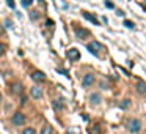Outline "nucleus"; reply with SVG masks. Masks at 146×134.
<instances>
[{
  "instance_id": "obj_1",
  "label": "nucleus",
  "mask_w": 146,
  "mask_h": 134,
  "mask_svg": "<svg viewBox=\"0 0 146 134\" xmlns=\"http://www.w3.org/2000/svg\"><path fill=\"white\" fill-rule=\"evenodd\" d=\"M86 49H88L93 55L99 57V55H101V51H102V46H101L99 41H90L88 44H86Z\"/></svg>"
},
{
  "instance_id": "obj_2",
  "label": "nucleus",
  "mask_w": 146,
  "mask_h": 134,
  "mask_svg": "<svg viewBox=\"0 0 146 134\" xmlns=\"http://www.w3.org/2000/svg\"><path fill=\"white\" fill-rule=\"evenodd\" d=\"M127 129H129L130 133H138V131L141 129V121H140L138 118H132V120L127 123Z\"/></svg>"
},
{
  "instance_id": "obj_3",
  "label": "nucleus",
  "mask_w": 146,
  "mask_h": 134,
  "mask_svg": "<svg viewBox=\"0 0 146 134\" xmlns=\"http://www.w3.org/2000/svg\"><path fill=\"white\" fill-rule=\"evenodd\" d=\"M74 35L79 40H86L90 36V32L86 29H82V27H74Z\"/></svg>"
},
{
  "instance_id": "obj_4",
  "label": "nucleus",
  "mask_w": 146,
  "mask_h": 134,
  "mask_svg": "<svg viewBox=\"0 0 146 134\" xmlns=\"http://www.w3.org/2000/svg\"><path fill=\"white\" fill-rule=\"evenodd\" d=\"M24 123H25V115H24L22 112H16V114L13 115V125H16V126H22Z\"/></svg>"
},
{
  "instance_id": "obj_5",
  "label": "nucleus",
  "mask_w": 146,
  "mask_h": 134,
  "mask_svg": "<svg viewBox=\"0 0 146 134\" xmlns=\"http://www.w3.org/2000/svg\"><path fill=\"white\" fill-rule=\"evenodd\" d=\"M66 55H68V58H69L71 62H77V60L80 58V52H79V49H76V48L68 49Z\"/></svg>"
},
{
  "instance_id": "obj_6",
  "label": "nucleus",
  "mask_w": 146,
  "mask_h": 134,
  "mask_svg": "<svg viewBox=\"0 0 146 134\" xmlns=\"http://www.w3.org/2000/svg\"><path fill=\"white\" fill-rule=\"evenodd\" d=\"M94 84V74H86V76H83V79H82V85L85 87H90V85H93Z\"/></svg>"
},
{
  "instance_id": "obj_7",
  "label": "nucleus",
  "mask_w": 146,
  "mask_h": 134,
  "mask_svg": "<svg viewBox=\"0 0 146 134\" xmlns=\"http://www.w3.org/2000/svg\"><path fill=\"white\" fill-rule=\"evenodd\" d=\"M30 93H32V96H33L35 99H41V98H42V90L39 88V87H32Z\"/></svg>"
},
{
  "instance_id": "obj_8",
  "label": "nucleus",
  "mask_w": 146,
  "mask_h": 134,
  "mask_svg": "<svg viewBox=\"0 0 146 134\" xmlns=\"http://www.w3.org/2000/svg\"><path fill=\"white\" fill-rule=\"evenodd\" d=\"M83 17H85L86 21H90V22H93L94 25H99V21H98V17H96V16H93L91 13H83Z\"/></svg>"
},
{
  "instance_id": "obj_9",
  "label": "nucleus",
  "mask_w": 146,
  "mask_h": 134,
  "mask_svg": "<svg viewBox=\"0 0 146 134\" xmlns=\"http://www.w3.org/2000/svg\"><path fill=\"white\" fill-rule=\"evenodd\" d=\"M90 101H91V104H99V103L102 101V98H101L99 93H93V95L90 96Z\"/></svg>"
},
{
  "instance_id": "obj_10",
  "label": "nucleus",
  "mask_w": 146,
  "mask_h": 134,
  "mask_svg": "<svg viewBox=\"0 0 146 134\" xmlns=\"http://www.w3.org/2000/svg\"><path fill=\"white\" fill-rule=\"evenodd\" d=\"M11 90H13V93H22V84L21 82H14L13 85H11Z\"/></svg>"
},
{
  "instance_id": "obj_11",
  "label": "nucleus",
  "mask_w": 146,
  "mask_h": 134,
  "mask_svg": "<svg viewBox=\"0 0 146 134\" xmlns=\"http://www.w3.org/2000/svg\"><path fill=\"white\" fill-rule=\"evenodd\" d=\"M137 92L138 93H146V82L138 80V82H137Z\"/></svg>"
},
{
  "instance_id": "obj_12",
  "label": "nucleus",
  "mask_w": 146,
  "mask_h": 134,
  "mask_svg": "<svg viewBox=\"0 0 146 134\" xmlns=\"http://www.w3.org/2000/svg\"><path fill=\"white\" fill-rule=\"evenodd\" d=\"M33 80H46V76H44V73H41V71H36V73H33Z\"/></svg>"
},
{
  "instance_id": "obj_13",
  "label": "nucleus",
  "mask_w": 146,
  "mask_h": 134,
  "mask_svg": "<svg viewBox=\"0 0 146 134\" xmlns=\"http://www.w3.org/2000/svg\"><path fill=\"white\" fill-rule=\"evenodd\" d=\"M52 104H54V107L57 109V111H61V109L64 107V104L61 103V99H55V101H52Z\"/></svg>"
},
{
  "instance_id": "obj_14",
  "label": "nucleus",
  "mask_w": 146,
  "mask_h": 134,
  "mask_svg": "<svg viewBox=\"0 0 146 134\" xmlns=\"http://www.w3.org/2000/svg\"><path fill=\"white\" fill-rule=\"evenodd\" d=\"M119 106H121V109H127L130 106V101L129 99H123V101L119 103Z\"/></svg>"
},
{
  "instance_id": "obj_15",
  "label": "nucleus",
  "mask_w": 146,
  "mask_h": 134,
  "mask_svg": "<svg viewBox=\"0 0 146 134\" xmlns=\"http://www.w3.org/2000/svg\"><path fill=\"white\" fill-rule=\"evenodd\" d=\"M54 131H52V126H44L41 129V134H52Z\"/></svg>"
},
{
  "instance_id": "obj_16",
  "label": "nucleus",
  "mask_w": 146,
  "mask_h": 134,
  "mask_svg": "<svg viewBox=\"0 0 146 134\" xmlns=\"http://www.w3.org/2000/svg\"><path fill=\"white\" fill-rule=\"evenodd\" d=\"M124 25H126L127 29H133V27H135V24H133L132 21H124Z\"/></svg>"
},
{
  "instance_id": "obj_17",
  "label": "nucleus",
  "mask_w": 146,
  "mask_h": 134,
  "mask_svg": "<svg viewBox=\"0 0 146 134\" xmlns=\"http://www.w3.org/2000/svg\"><path fill=\"white\" fill-rule=\"evenodd\" d=\"M22 134H36V133H35V129H33V128H25Z\"/></svg>"
},
{
  "instance_id": "obj_18",
  "label": "nucleus",
  "mask_w": 146,
  "mask_h": 134,
  "mask_svg": "<svg viewBox=\"0 0 146 134\" xmlns=\"http://www.w3.org/2000/svg\"><path fill=\"white\" fill-rule=\"evenodd\" d=\"M32 3H33V0H22V5H24V7H30Z\"/></svg>"
},
{
  "instance_id": "obj_19",
  "label": "nucleus",
  "mask_w": 146,
  "mask_h": 134,
  "mask_svg": "<svg viewBox=\"0 0 146 134\" xmlns=\"http://www.w3.org/2000/svg\"><path fill=\"white\" fill-rule=\"evenodd\" d=\"M5 49H7V48H5V44H3V43H0V55L5 52Z\"/></svg>"
},
{
  "instance_id": "obj_20",
  "label": "nucleus",
  "mask_w": 146,
  "mask_h": 134,
  "mask_svg": "<svg viewBox=\"0 0 146 134\" xmlns=\"http://www.w3.org/2000/svg\"><path fill=\"white\" fill-rule=\"evenodd\" d=\"M7 3L10 8H14V0H7Z\"/></svg>"
},
{
  "instance_id": "obj_21",
  "label": "nucleus",
  "mask_w": 146,
  "mask_h": 134,
  "mask_svg": "<svg viewBox=\"0 0 146 134\" xmlns=\"http://www.w3.org/2000/svg\"><path fill=\"white\" fill-rule=\"evenodd\" d=\"M5 25H7L8 29H10V27H13V25H11V21H10V19H7V21H5Z\"/></svg>"
},
{
  "instance_id": "obj_22",
  "label": "nucleus",
  "mask_w": 146,
  "mask_h": 134,
  "mask_svg": "<svg viewBox=\"0 0 146 134\" xmlns=\"http://www.w3.org/2000/svg\"><path fill=\"white\" fill-rule=\"evenodd\" d=\"M105 5H107V8H113V3H110V2H105Z\"/></svg>"
},
{
  "instance_id": "obj_23",
  "label": "nucleus",
  "mask_w": 146,
  "mask_h": 134,
  "mask_svg": "<svg viewBox=\"0 0 146 134\" xmlns=\"http://www.w3.org/2000/svg\"><path fill=\"white\" fill-rule=\"evenodd\" d=\"M116 14H118V16H124V11H121V10H118V11H116Z\"/></svg>"
},
{
  "instance_id": "obj_24",
  "label": "nucleus",
  "mask_w": 146,
  "mask_h": 134,
  "mask_svg": "<svg viewBox=\"0 0 146 134\" xmlns=\"http://www.w3.org/2000/svg\"><path fill=\"white\" fill-rule=\"evenodd\" d=\"M0 33H3V29H2V27H0Z\"/></svg>"
},
{
  "instance_id": "obj_25",
  "label": "nucleus",
  "mask_w": 146,
  "mask_h": 134,
  "mask_svg": "<svg viewBox=\"0 0 146 134\" xmlns=\"http://www.w3.org/2000/svg\"><path fill=\"white\" fill-rule=\"evenodd\" d=\"M0 103H2V93H0Z\"/></svg>"
}]
</instances>
